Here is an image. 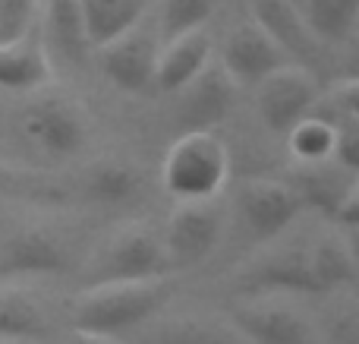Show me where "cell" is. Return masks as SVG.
<instances>
[{
	"label": "cell",
	"mask_w": 359,
	"mask_h": 344,
	"mask_svg": "<svg viewBox=\"0 0 359 344\" xmlns=\"http://www.w3.org/2000/svg\"><path fill=\"white\" fill-rule=\"evenodd\" d=\"M318 92L322 88L306 67L287 63V67L274 70L255 86V111H259L262 126L274 136H287L312 111Z\"/></svg>",
	"instance_id": "obj_10"
},
{
	"label": "cell",
	"mask_w": 359,
	"mask_h": 344,
	"mask_svg": "<svg viewBox=\"0 0 359 344\" xmlns=\"http://www.w3.org/2000/svg\"><path fill=\"white\" fill-rule=\"evenodd\" d=\"M38 32H41L44 51L50 63L60 60L69 70H82L92 54V41L86 35L82 19V0H41L38 6Z\"/></svg>",
	"instance_id": "obj_15"
},
{
	"label": "cell",
	"mask_w": 359,
	"mask_h": 344,
	"mask_svg": "<svg viewBox=\"0 0 359 344\" xmlns=\"http://www.w3.org/2000/svg\"><path fill=\"white\" fill-rule=\"evenodd\" d=\"M63 344H126V341H117V338H98V335H82V332H69Z\"/></svg>",
	"instance_id": "obj_29"
},
{
	"label": "cell",
	"mask_w": 359,
	"mask_h": 344,
	"mask_svg": "<svg viewBox=\"0 0 359 344\" xmlns=\"http://www.w3.org/2000/svg\"><path fill=\"white\" fill-rule=\"evenodd\" d=\"M123 341L126 344H252L233 322L196 319V316L161 319V313L151 316L139 329H133Z\"/></svg>",
	"instance_id": "obj_17"
},
{
	"label": "cell",
	"mask_w": 359,
	"mask_h": 344,
	"mask_svg": "<svg viewBox=\"0 0 359 344\" xmlns=\"http://www.w3.org/2000/svg\"><path fill=\"white\" fill-rule=\"evenodd\" d=\"M252 13H255V22L290 57V63L309 70V63L318 54V41L309 32V25H306L299 6L293 0H252Z\"/></svg>",
	"instance_id": "obj_18"
},
{
	"label": "cell",
	"mask_w": 359,
	"mask_h": 344,
	"mask_svg": "<svg viewBox=\"0 0 359 344\" xmlns=\"http://www.w3.org/2000/svg\"><path fill=\"white\" fill-rule=\"evenodd\" d=\"M158 41L155 25L139 19L133 29L117 35L101 48V73L130 95L155 92V67H158Z\"/></svg>",
	"instance_id": "obj_12"
},
{
	"label": "cell",
	"mask_w": 359,
	"mask_h": 344,
	"mask_svg": "<svg viewBox=\"0 0 359 344\" xmlns=\"http://www.w3.org/2000/svg\"><path fill=\"white\" fill-rule=\"evenodd\" d=\"M13 155L6 161L32 171L63 168L88 145V124L82 107L60 92H25L10 114Z\"/></svg>",
	"instance_id": "obj_1"
},
{
	"label": "cell",
	"mask_w": 359,
	"mask_h": 344,
	"mask_svg": "<svg viewBox=\"0 0 359 344\" xmlns=\"http://www.w3.org/2000/svg\"><path fill=\"white\" fill-rule=\"evenodd\" d=\"M312 256V272L322 288V294H347L359 282V265H356V250L353 237L344 231L325 234V237L309 244Z\"/></svg>",
	"instance_id": "obj_21"
},
{
	"label": "cell",
	"mask_w": 359,
	"mask_h": 344,
	"mask_svg": "<svg viewBox=\"0 0 359 344\" xmlns=\"http://www.w3.org/2000/svg\"><path fill=\"white\" fill-rule=\"evenodd\" d=\"M0 344H57V341H4L0 338Z\"/></svg>",
	"instance_id": "obj_30"
},
{
	"label": "cell",
	"mask_w": 359,
	"mask_h": 344,
	"mask_svg": "<svg viewBox=\"0 0 359 344\" xmlns=\"http://www.w3.org/2000/svg\"><path fill=\"white\" fill-rule=\"evenodd\" d=\"M82 190H86V196L95 206H104V209L136 206L145 196V177L136 164L98 161L95 168H88Z\"/></svg>",
	"instance_id": "obj_22"
},
{
	"label": "cell",
	"mask_w": 359,
	"mask_h": 344,
	"mask_svg": "<svg viewBox=\"0 0 359 344\" xmlns=\"http://www.w3.org/2000/svg\"><path fill=\"white\" fill-rule=\"evenodd\" d=\"M221 0H161L155 16V32L161 41H174L186 32L205 29Z\"/></svg>",
	"instance_id": "obj_25"
},
{
	"label": "cell",
	"mask_w": 359,
	"mask_h": 344,
	"mask_svg": "<svg viewBox=\"0 0 359 344\" xmlns=\"http://www.w3.org/2000/svg\"><path fill=\"white\" fill-rule=\"evenodd\" d=\"M309 32L318 44H347L359 25V0H299Z\"/></svg>",
	"instance_id": "obj_24"
},
{
	"label": "cell",
	"mask_w": 359,
	"mask_h": 344,
	"mask_svg": "<svg viewBox=\"0 0 359 344\" xmlns=\"http://www.w3.org/2000/svg\"><path fill=\"white\" fill-rule=\"evenodd\" d=\"M236 212L255 244H271L303 215V202L287 180H243L236 187Z\"/></svg>",
	"instance_id": "obj_11"
},
{
	"label": "cell",
	"mask_w": 359,
	"mask_h": 344,
	"mask_svg": "<svg viewBox=\"0 0 359 344\" xmlns=\"http://www.w3.org/2000/svg\"><path fill=\"white\" fill-rule=\"evenodd\" d=\"M149 0H82V19L92 48H104L117 35L145 19Z\"/></svg>",
	"instance_id": "obj_23"
},
{
	"label": "cell",
	"mask_w": 359,
	"mask_h": 344,
	"mask_svg": "<svg viewBox=\"0 0 359 344\" xmlns=\"http://www.w3.org/2000/svg\"><path fill=\"white\" fill-rule=\"evenodd\" d=\"M224 73L236 82L240 88H255L265 76H271L274 70L287 67L290 57L274 44V38L262 29L259 22H240L227 32L221 44V60Z\"/></svg>",
	"instance_id": "obj_13"
},
{
	"label": "cell",
	"mask_w": 359,
	"mask_h": 344,
	"mask_svg": "<svg viewBox=\"0 0 359 344\" xmlns=\"http://www.w3.org/2000/svg\"><path fill=\"white\" fill-rule=\"evenodd\" d=\"M0 338L4 341H57V326L41 297L13 284H0Z\"/></svg>",
	"instance_id": "obj_19"
},
{
	"label": "cell",
	"mask_w": 359,
	"mask_h": 344,
	"mask_svg": "<svg viewBox=\"0 0 359 344\" xmlns=\"http://www.w3.org/2000/svg\"><path fill=\"white\" fill-rule=\"evenodd\" d=\"M50 79H54V63L44 51L38 22L13 41H0V88L25 95L44 88Z\"/></svg>",
	"instance_id": "obj_16"
},
{
	"label": "cell",
	"mask_w": 359,
	"mask_h": 344,
	"mask_svg": "<svg viewBox=\"0 0 359 344\" xmlns=\"http://www.w3.org/2000/svg\"><path fill=\"white\" fill-rule=\"evenodd\" d=\"M69 269H73V256L67 244L48 227L25 225L0 234V284L63 275Z\"/></svg>",
	"instance_id": "obj_9"
},
{
	"label": "cell",
	"mask_w": 359,
	"mask_h": 344,
	"mask_svg": "<svg viewBox=\"0 0 359 344\" xmlns=\"http://www.w3.org/2000/svg\"><path fill=\"white\" fill-rule=\"evenodd\" d=\"M177 284V275H161L149 282L86 288L79 291V300L69 307V332L123 341L133 329L149 322L174 300Z\"/></svg>",
	"instance_id": "obj_2"
},
{
	"label": "cell",
	"mask_w": 359,
	"mask_h": 344,
	"mask_svg": "<svg viewBox=\"0 0 359 344\" xmlns=\"http://www.w3.org/2000/svg\"><path fill=\"white\" fill-rule=\"evenodd\" d=\"M211 60V38L205 29L186 32V35L164 41V51H158L155 67V88L164 95H177L189 79H196Z\"/></svg>",
	"instance_id": "obj_20"
},
{
	"label": "cell",
	"mask_w": 359,
	"mask_h": 344,
	"mask_svg": "<svg viewBox=\"0 0 359 344\" xmlns=\"http://www.w3.org/2000/svg\"><path fill=\"white\" fill-rule=\"evenodd\" d=\"M293 193L299 196L303 209L322 212L334 221L337 231L353 234L359 225V171H350L337 164L334 158L328 161L299 164L287 180Z\"/></svg>",
	"instance_id": "obj_6"
},
{
	"label": "cell",
	"mask_w": 359,
	"mask_h": 344,
	"mask_svg": "<svg viewBox=\"0 0 359 344\" xmlns=\"http://www.w3.org/2000/svg\"><path fill=\"white\" fill-rule=\"evenodd\" d=\"M287 149L297 158L299 164H312V161H328L334 158V126L318 114H306L290 133H287Z\"/></svg>",
	"instance_id": "obj_26"
},
{
	"label": "cell",
	"mask_w": 359,
	"mask_h": 344,
	"mask_svg": "<svg viewBox=\"0 0 359 344\" xmlns=\"http://www.w3.org/2000/svg\"><path fill=\"white\" fill-rule=\"evenodd\" d=\"M230 322L252 344H322L316 322L299 313L287 294L233 297Z\"/></svg>",
	"instance_id": "obj_8"
},
{
	"label": "cell",
	"mask_w": 359,
	"mask_h": 344,
	"mask_svg": "<svg viewBox=\"0 0 359 344\" xmlns=\"http://www.w3.org/2000/svg\"><path fill=\"white\" fill-rule=\"evenodd\" d=\"M293 4H297V6H299V0H293Z\"/></svg>",
	"instance_id": "obj_31"
},
{
	"label": "cell",
	"mask_w": 359,
	"mask_h": 344,
	"mask_svg": "<svg viewBox=\"0 0 359 344\" xmlns=\"http://www.w3.org/2000/svg\"><path fill=\"white\" fill-rule=\"evenodd\" d=\"M224 225H227V212L217 202V196L196 202H177V209L168 218V227L161 234L174 272L202 265L221 244Z\"/></svg>",
	"instance_id": "obj_7"
},
{
	"label": "cell",
	"mask_w": 359,
	"mask_h": 344,
	"mask_svg": "<svg viewBox=\"0 0 359 344\" xmlns=\"http://www.w3.org/2000/svg\"><path fill=\"white\" fill-rule=\"evenodd\" d=\"M0 196L6 199H25V202H48L60 199V190L48 180L44 171L19 168L0 155Z\"/></svg>",
	"instance_id": "obj_27"
},
{
	"label": "cell",
	"mask_w": 359,
	"mask_h": 344,
	"mask_svg": "<svg viewBox=\"0 0 359 344\" xmlns=\"http://www.w3.org/2000/svg\"><path fill=\"white\" fill-rule=\"evenodd\" d=\"M177 275L168 259L164 240L149 225H123L88 256L86 269L79 272V291L98 284L120 282H149V278Z\"/></svg>",
	"instance_id": "obj_3"
},
{
	"label": "cell",
	"mask_w": 359,
	"mask_h": 344,
	"mask_svg": "<svg viewBox=\"0 0 359 344\" xmlns=\"http://www.w3.org/2000/svg\"><path fill=\"white\" fill-rule=\"evenodd\" d=\"M41 0H0V41H13L38 22Z\"/></svg>",
	"instance_id": "obj_28"
},
{
	"label": "cell",
	"mask_w": 359,
	"mask_h": 344,
	"mask_svg": "<svg viewBox=\"0 0 359 344\" xmlns=\"http://www.w3.org/2000/svg\"><path fill=\"white\" fill-rule=\"evenodd\" d=\"M233 297L255 294H312L322 297V288L312 272L309 244H284L268 246L255 259H249L230 282Z\"/></svg>",
	"instance_id": "obj_5"
},
{
	"label": "cell",
	"mask_w": 359,
	"mask_h": 344,
	"mask_svg": "<svg viewBox=\"0 0 359 344\" xmlns=\"http://www.w3.org/2000/svg\"><path fill=\"white\" fill-rule=\"evenodd\" d=\"M236 95H240V86L224 73L221 63L208 60V67L177 92V98H180L177 117H180L183 133L215 130L217 124H224L236 107Z\"/></svg>",
	"instance_id": "obj_14"
},
{
	"label": "cell",
	"mask_w": 359,
	"mask_h": 344,
	"mask_svg": "<svg viewBox=\"0 0 359 344\" xmlns=\"http://www.w3.org/2000/svg\"><path fill=\"white\" fill-rule=\"evenodd\" d=\"M230 174L227 145L211 130H189L168 149L161 164V187L177 202L211 199Z\"/></svg>",
	"instance_id": "obj_4"
}]
</instances>
